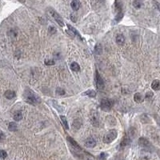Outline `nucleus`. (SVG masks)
I'll return each mask as SVG.
<instances>
[{
	"mask_svg": "<svg viewBox=\"0 0 160 160\" xmlns=\"http://www.w3.org/2000/svg\"><path fill=\"white\" fill-rule=\"evenodd\" d=\"M24 99H25V100L27 103L33 104V105H35V104L39 103L40 102L39 99L29 90H27L25 93H24Z\"/></svg>",
	"mask_w": 160,
	"mask_h": 160,
	"instance_id": "f257e3e1",
	"label": "nucleus"
},
{
	"mask_svg": "<svg viewBox=\"0 0 160 160\" xmlns=\"http://www.w3.org/2000/svg\"><path fill=\"white\" fill-rule=\"evenodd\" d=\"M134 102L140 103L143 101V96H142V95L140 93H136V94H134Z\"/></svg>",
	"mask_w": 160,
	"mask_h": 160,
	"instance_id": "6e6552de",
	"label": "nucleus"
},
{
	"mask_svg": "<svg viewBox=\"0 0 160 160\" xmlns=\"http://www.w3.org/2000/svg\"><path fill=\"white\" fill-rule=\"evenodd\" d=\"M155 5H156V7L159 9V10L160 11V3L159 2H155Z\"/></svg>",
	"mask_w": 160,
	"mask_h": 160,
	"instance_id": "c756f323",
	"label": "nucleus"
},
{
	"mask_svg": "<svg viewBox=\"0 0 160 160\" xmlns=\"http://www.w3.org/2000/svg\"><path fill=\"white\" fill-rule=\"evenodd\" d=\"M71 20L74 21V22H76V18H75V17L74 15H71Z\"/></svg>",
	"mask_w": 160,
	"mask_h": 160,
	"instance_id": "7c9ffc66",
	"label": "nucleus"
},
{
	"mask_svg": "<svg viewBox=\"0 0 160 160\" xmlns=\"http://www.w3.org/2000/svg\"><path fill=\"white\" fill-rule=\"evenodd\" d=\"M67 27H68V28L70 29V30L72 31V34H75V35H77L78 37L80 38V39H82V37H81V35L79 34V33L77 31V30L75 29L74 27H72L71 25H69V24H67Z\"/></svg>",
	"mask_w": 160,
	"mask_h": 160,
	"instance_id": "dca6fc26",
	"label": "nucleus"
},
{
	"mask_svg": "<svg viewBox=\"0 0 160 160\" xmlns=\"http://www.w3.org/2000/svg\"><path fill=\"white\" fill-rule=\"evenodd\" d=\"M85 95L89 97H95L96 96V92L93 90H89L85 92Z\"/></svg>",
	"mask_w": 160,
	"mask_h": 160,
	"instance_id": "6ab92c4d",
	"label": "nucleus"
},
{
	"mask_svg": "<svg viewBox=\"0 0 160 160\" xmlns=\"http://www.w3.org/2000/svg\"><path fill=\"white\" fill-rule=\"evenodd\" d=\"M142 2H140V1H134L133 2V6H134L135 8H137V9H138V8H140L141 6H142Z\"/></svg>",
	"mask_w": 160,
	"mask_h": 160,
	"instance_id": "4be33fe9",
	"label": "nucleus"
},
{
	"mask_svg": "<svg viewBox=\"0 0 160 160\" xmlns=\"http://www.w3.org/2000/svg\"><path fill=\"white\" fill-rule=\"evenodd\" d=\"M71 6L74 10H78L81 6V2L79 1H77V0H74V1L71 2Z\"/></svg>",
	"mask_w": 160,
	"mask_h": 160,
	"instance_id": "0eeeda50",
	"label": "nucleus"
},
{
	"mask_svg": "<svg viewBox=\"0 0 160 160\" xmlns=\"http://www.w3.org/2000/svg\"><path fill=\"white\" fill-rule=\"evenodd\" d=\"M4 96L8 99H12L15 97V91H13V90H6V91L5 92Z\"/></svg>",
	"mask_w": 160,
	"mask_h": 160,
	"instance_id": "1a4fd4ad",
	"label": "nucleus"
},
{
	"mask_svg": "<svg viewBox=\"0 0 160 160\" xmlns=\"http://www.w3.org/2000/svg\"><path fill=\"white\" fill-rule=\"evenodd\" d=\"M152 96H153V93L152 92H147V95H146V99H150L152 98Z\"/></svg>",
	"mask_w": 160,
	"mask_h": 160,
	"instance_id": "bb28decb",
	"label": "nucleus"
},
{
	"mask_svg": "<svg viewBox=\"0 0 160 160\" xmlns=\"http://www.w3.org/2000/svg\"><path fill=\"white\" fill-rule=\"evenodd\" d=\"M49 32H51V34H54L55 32H56V28H55L54 27L51 26L49 27Z\"/></svg>",
	"mask_w": 160,
	"mask_h": 160,
	"instance_id": "a878e982",
	"label": "nucleus"
},
{
	"mask_svg": "<svg viewBox=\"0 0 160 160\" xmlns=\"http://www.w3.org/2000/svg\"><path fill=\"white\" fill-rule=\"evenodd\" d=\"M129 144H130V139L126 137L125 138H123V141H122V142H121V147H125Z\"/></svg>",
	"mask_w": 160,
	"mask_h": 160,
	"instance_id": "a211bd4d",
	"label": "nucleus"
},
{
	"mask_svg": "<svg viewBox=\"0 0 160 160\" xmlns=\"http://www.w3.org/2000/svg\"><path fill=\"white\" fill-rule=\"evenodd\" d=\"M23 119V114L21 111H16V112L14 114V119L15 121H19Z\"/></svg>",
	"mask_w": 160,
	"mask_h": 160,
	"instance_id": "4468645a",
	"label": "nucleus"
},
{
	"mask_svg": "<svg viewBox=\"0 0 160 160\" xmlns=\"http://www.w3.org/2000/svg\"><path fill=\"white\" fill-rule=\"evenodd\" d=\"M102 160H103L104 159H106L107 158V155L105 154V153H102V154L100 155V157H99Z\"/></svg>",
	"mask_w": 160,
	"mask_h": 160,
	"instance_id": "c85d7f7f",
	"label": "nucleus"
},
{
	"mask_svg": "<svg viewBox=\"0 0 160 160\" xmlns=\"http://www.w3.org/2000/svg\"><path fill=\"white\" fill-rule=\"evenodd\" d=\"M95 81H96V86L98 87V89L99 90H103L104 89V82L98 71H96L95 73Z\"/></svg>",
	"mask_w": 160,
	"mask_h": 160,
	"instance_id": "20e7f679",
	"label": "nucleus"
},
{
	"mask_svg": "<svg viewBox=\"0 0 160 160\" xmlns=\"http://www.w3.org/2000/svg\"><path fill=\"white\" fill-rule=\"evenodd\" d=\"M71 69L72 71H79L80 70V67H79V65L77 63V62H72V63L71 64Z\"/></svg>",
	"mask_w": 160,
	"mask_h": 160,
	"instance_id": "2eb2a0df",
	"label": "nucleus"
},
{
	"mask_svg": "<svg viewBox=\"0 0 160 160\" xmlns=\"http://www.w3.org/2000/svg\"><path fill=\"white\" fill-rule=\"evenodd\" d=\"M6 157H7L6 152L3 150H0V159H6Z\"/></svg>",
	"mask_w": 160,
	"mask_h": 160,
	"instance_id": "5701e85b",
	"label": "nucleus"
},
{
	"mask_svg": "<svg viewBox=\"0 0 160 160\" xmlns=\"http://www.w3.org/2000/svg\"><path fill=\"white\" fill-rule=\"evenodd\" d=\"M138 142H139V144L141 146H147V145H149V142L146 139V138H139V141H138Z\"/></svg>",
	"mask_w": 160,
	"mask_h": 160,
	"instance_id": "412c9836",
	"label": "nucleus"
},
{
	"mask_svg": "<svg viewBox=\"0 0 160 160\" xmlns=\"http://www.w3.org/2000/svg\"><path fill=\"white\" fill-rule=\"evenodd\" d=\"M67 140L69 141V142H70V143L72 145V147H75V148H76L77 149V150H81V147H79V145L77 143V142H76L74 139H73L72 138H71V137H67Z\"/></svg>",
	"mask_w": 160,
	"mask_h": 160,
	"instance_id": "9d476101",
	"label": "nucleus"
},
{
	"mask_svg": "<svg viewBox=\"0 0 160 160\" xmlns=\"http://www.w3.org/2000/svg\"><path fill=\"white\" fill-rule=\"evenodd\" d=\"M60 119H61V120H62V124L64 125V127H66V129H69V126H68V123H67V119H66V117L65 116H61L60 117Z\"/></svg>",
	"mask_w": 160,
	"mask_h": 160,
	"instance_id": "aec40b11",
	"label": "nucleus"
},
{
	"mask_svg": "<svg viewBox=\"0 0 160 160\" xmlns=\"http://www.w3.org/2000/svg\"><path fill=\"white\" fill-rule=\"evenodd\" d=\"M8 129L10 131H16L17 130H18V126H17V124L15 123V122H11V123H9Z\"/></svg>",
	"mask_w": 160,
	"mask_h": 160,
	"instance_id": "ddd939ff",
	"label": "nucleus"
},
{
	"mask_svg": "<svg viewBox=\"0 0 160 160\" xmlns=\"http://www.w3.org/2000/svg\"><path fill=\"white\" fill-rule=\"evenodd\" d=\"M95 51L97 54H101L103 52V47L100 44H97L95 47Z\"/></svg>",
	"mask_w": 160,
	"mask_h": 160,
	"instance_id": "f3484780",
	"label": "nucleus"
},
{
	"mask_svg": "<svg viewBox=\"0 0 160 160\" xmlns=\"http://www.w3.org/2000/svg\"><path fill=\"white\" fill-rule=\"evenodd\" d=\"M85 146L86 147L93 148L96 146V141L95 140V138H93L92 137H90L88 138H86V140L85 141Z\"/></svg>",
	"mask_w": 160,
	"mask_h": 160,
	"instance_id": "423d86ee",
	"label": "nucleus"
},
{
	"mask_svg": "<svg viewBox=\"0 0 160 160\" xmlns=\"http://www.w3.org/2000/svg\"><path fill=\"white\" fill-rule=\"evenodd\" d=\"M100 106H101V108H102V109L108 110H110L111 108V107H112L113 103H112V101H110V99H104L101 100Z\"/></svg>",
	"mask_w": 160,
	"mask_h": 160,
	"instance_id": "7ed1b4c3",
	"label": "nucleus"
},
{
	"mask_svg": "<svg viewBox=\"0 0 160 160\" xmlns=\"http://www.w3.org/2000/svg\"><path fill=\"white\" fill-rule=\"evenodd\" d=\"M151 88L155 90H159L160 89V82L159 80H154L151 83Z\"/></svg>",
	"mask_w": 160,
	"mask_h": 160,
	"instance_id": "9b49d317",
	"label": "nucleus"
},
{
	"mask_svg": "<svg viewBox=\"0 0 160 160\" xmlns=\"http://www.w3.org/2000/svg\"><path fill=\"white\" fill-rule=\"evenodd\" d=\"M45 64L49 65V66L54 65V61L52 60V59H47V60H45Z\"/></svg>",
	"mask_w": 160,
	"mask_h": 160,
	"instance_id": "393cba45",
	"label": "nucleus"
},
{
	"mask_svg": "<svg viewBox=\"0 0 160 160\" xmlns=\"http://www.w3.org/2000/svg\"><path fill=\"white\" fill-rule=\"evenodd\" d=\"M51 15L53 16V18L54 19V20L58 23V24H59V26H61V27L64 26V23H63V20H62V17L58 15V14L55 11V10H51Z\"/></svg>",
	"mask_w": 160,
	"mask_h": 160,
	"instance_id": "39448f33",
	"label": "nucleus"
},
{
	"mask_svg": "<svg viewBox=\"0 0 160 160\" xmlns=\"http://www.w3.org/2000/svg\"><path fill=\"white\" fill-rule=\"evenodd\" d=\"M5 139V134L2 133V132L0 131V142H2Z\"/></svg>",
	"mask_w": 160,
	"mask_h": 160,
	"instance_id": "cd10ccee",
	"label": "nucleus"
},
{
	"mask_svg": "<svg viewBox=\"0 0 160 160\" xmlns=\"http://www.w3.org/2000/svg\"><path fill=\"white\" fill-rule=\"evenodd\" d=\"M116 43L119 45H123L125 43V38L123 34H118L116 37Z\"/></svg>",
	"mask_w": 160,
	"mask_h": 160,
	"instance_id": "f8f14e48",
	"label": "nucleus"
},
{
	"mask_svg": "<svg viewBox=\"0 0 160 160\" xmlns=\"http://www.w3.org/2000/svg\"><path fill=\"white\" fill-rule=\"evenodd\" d=\"M56 94H58V95H63L65 94V90L62 88H57Z\"/></svg>",
	"mask_w": 160,
	"mask_h": 160,
	"instance_id": "b1692460",
	"label": "nucleus"
},
{
	"mask_svg": "<svg viewBox=\"0 0 160 160\" xmlns=\"http://www.w3.org/2000/svg\"><path fill=\"white\" fill-rule=\"evenodd\" d=\"M118 136V132L115 130H110L105 134V136L103 138V142L105 143H110V142H113Z\"/></svg>",
	"mask_w": 160,
	"mask_h": 160,
	"instance_id": "f03ea898",
	"label": "nucleus"
}]
</instances>
